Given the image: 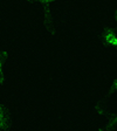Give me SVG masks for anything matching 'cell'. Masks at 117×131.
<instances>
[{
  "label": "cell",
  "instance_id": "3957f363",
  "mask_svg": "<svg viewBox=\"0 0 117 131\" xmlns=\"http://www.w3.org/2000/svg\"><path fill=\"white\" fill-rule=\"evenodd\" d=\"M13 129L11 112L4 101L0 100V131H9Z\"/></svg>",
  "mask_w": 117,
  "mask_h": 131
},
{
  "label": "cell",
  "instance_id": "52a82bcc",
  "mask_svg": "<svg viewBox=\"0 0 117 131\" xmlns=\"http://www.w3.org/2000/svg\"><path fill=\"white\" fill-rule=\"evenodd\" d=\"M114 19H115V21L117 22V9H116V12H115V14H114Z\"/></svg>",
  "mask_w": 117,
  "mask_h": 131
},
{
  "label": "cell",
  "instance_id": "7a4b0ae2",
  "mask_svg": "<svg viewBox=\"0 0 117 131\" xmlns=\"http://www.w3.org/2000/svg\"><path fill=\"white\" fill-rule=\"evenodd\" d=\"M100 39L104 46L117 50V30L115 27L112 26L103 27L100 34Z\"/></svg>",
  "mask_w": 117,
  "mask_h": 131
},
{
  "label": "cell",
  "instance_id": "6da1fadb",
  "mask_svg": "<svg viewBox=\"0 0 117 131\" xmlns=\"http://www.w3.org/2000/svg\"><path fill=\"white\" fill-rule=\"evenodd\" d=\"M26 3L33 4V5H39L41 7H44V15H45V24H46V28L50 30V34L54 32V25H53V18L52 13L49 11V6L54 3H57L60 0H24Z\"/></svg>",
  "mask_w": 117,
  "mask_h": 131
},
{
  "label": "cell",
  "instance_id": "8992f818",
  "mask_svg": "<svg viewBox=\"0 0 117 131\" xmlns=\"http://www.w3.org/2000/svg\"><path fill=\"white\" fill-rule=\"evenodd\" d=\"M116 128H117V112L112 116V117H110L107 122H104L102 125L98 126L97 129L101 131H110V130H114V129H116Z\"/></svg>",
  "mask_w": 117,
  "mask_h": 131
},
{
  "label": "cell",
  "instance_id": "277c9868",
  "mask_svg": "<svg viewBox=\"0 0 117 131\" xmlns=\"http://www.w3.org/2000/svg\"><path fill=\"white\" fill-rule=\"evenodd\" d=\"M115 93H117V76L115 77V80L112 81V83H111V85H110L109 90L104 94L103 97H102L101 100L96 103V105L94 106V112H95V114H97V115H102V114H103V110H104V106H105L107 102L109 101L110 97H111Z\"/></svg>",
  "mask_w": 117,
  "mask_h": 131
},
{
  "label": "cell",
  "instance_id": "5b68a950",
  "mask_svg": "<svg viewBox=\"0 0 117 131\" xmlns=\"http://www.w3.org/2000/svg\"><path fill=\"white\" fill-rule=\"evenodd\" d=\"M9 59H11V53L8 52V49L0 47V85L6 84V82H7V75H6L5 68Z\"/></svg>",
  "mask_w": 117,
  "mask_h": 131
}]
</instances>
